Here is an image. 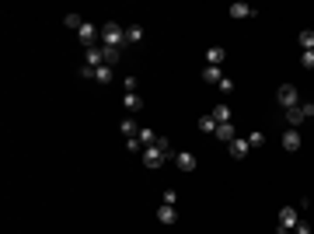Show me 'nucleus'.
Listing matches in <instances>:
<instances>
[{
  "label": "nucleus",
  "mask_w": 314,
  "mask_h": 234,
  "mask_svg": "<svg viewBox=\"0 0 314 234\" xmlns=\"http://www.w3.org/2000/svg\"><path fill=\"white\" fill-rule=\"evenodd\" d=\"M101 46H108V49H122V46H126V28L116 25V21L101 25Z\"/></svg>",
  "instance_id": "nucleus-1"
},
{
  "label": "nucleus",
  "mask_w": 314,
  "mask_h": 234,
  "mask_svg": "<svg viewBox=\"0 0 314 234\" xmlns=\"http://www.w3.org/2000/svg\"><path fill=\"white\" fill-rule=\"evenodd\" d=\"M276 101H279L283 109H297V105H300V95H297L294 84H279V91H276Z\"/></svg>",
  "instance_id": "nucleus-2"
},
{
  "label": "nucleus",
  "mask_w": 314,
  "mask_h": 234,
  "mask_svg": "<svg viewBox=\"0 0 314 234\" xmlns=\"http://www.w3.org/2000/svg\"><path fill=\"white\" fill-rule=\"evenodd\" d=\"M164 161H168V151H161V147H147V151H143V164H147V168H161V164H164Z\"/></svg>",
  "instance_id": "nucleus-3"
},
{
  "label": "nucleus",
  "mask_w": 314,
  "mask_h": 234,
  "mask_svg": "<svg viewBox=\"0 0 314 234\" xmlns=\"http://www.w3.org/2000/svg\"><path fill=\"white\" fill-rule=\"evenodd\" d=\"M297 224H300V210H297V206H283V210H279V227L294 231Z\"/></svg>",
  "instance_id": "nucleus-4"
},
{
  "label": "nucleus",
  "mask_w": 314,
  "mask_h": 234,
  "mask_svg": "<svg viewBox=\"0 0 314 234\" xmlns=\"http://www.w3.org/2000/svg\"><path fill=\"white\" fill-rule=\"evenodd\" d=\"M196 164H199L196 154H189V151H178L175 154V168L178 172H196Z\"/></svg>",
  "instance_id": "nucleus-5"
},
{
  "label": "nucleus",
  "mask_w": 314,
  "mask_h": 234,
  "mask_svg": "<svg viewBox=\"0 0 314 234\" xmlns=\"http://www.w3.org/2000/svg\"><path fill=\"white\" fill-rule=\"evenodd\" d=\"M227 63V49L223 46H210L206 49V67H223Z\"/></svg>",
  "instance_id": "nucleus-6"
},
{
  "label": "nucleus",
  "mask_w": 314,
  "mask_h": 234,
  "mask_svg": "<svg viewBox=\"0 0 314 234\" xmlns=\"http://www.w3.org/2000/svg\"><path fill=\"white\" fill-rule=\"evenodd\" d=\"M84 67H91V70H98V67H105V49H101V46H95V49H87V53H84Z\"/></svg>",
  "instance_id": "nucleus-7"
},
{
  "label": "nucleus",
  "mask_w": 314,
  "mask_h": 234,
  "mask_svg": "<svg viewBox=\"0 0 314 234\" xmlns=\"http://www.w3.org/2000/svg\"><path fill=\"white\" fill-rule=\"evenodd\" d=\"M283 151L286 154L300 151V130H283Z\"/></svg>",
  "instance_id": "nucleus-8"
},
{
  "label": "nucleus",
  "mask_w": 314,
  "mask_h": 234,
  "mask_svg": "<svg viewBox=\"0 0 314 234\" xmlns=\"http://www.w3.org/2000/svg\"><path fill=\"white\" fill-rule=\"evenodd\" d=\"M248 151H252L248 137H237L234 143H231V157H234V161H244V157H248Z\"/></svg>",
  "instance_id": "nucleus-9"
},
{
  "label": "nucleus",
  "mask_w": 314,
  "mask_h": 234,
  "mask_svg": "<svg viewBox=\"0 0 314 234\" xmlns=\"http://www.w3.org/2000/svg\"><path fill=\"white\" fill-rule=\"evenodd\" d=\"M231 18H237V21L255 18V11H252V4H244V0H234V4H231Z\"/></svg>",
  "instance_id": "nucleus-10"
},
{
  "label": "nucleus",
  "mask_w": 314,
  "mask_h": 234,
  "mask_svg": "<svg viewBox=\"0 0 314 234\" xmlns=\"http://www.w3.org/2000/svg\"><path fill=\"white\" fill-rule=\"evenodd\" d=\"M213 137L220 140V143H234V140H237V133H234V122H220Z\"/></svg>",
  "instance_id": "nucleus-11"
},
{
  "label": "nucleus",
  "mask_w": 314,
  "mask_h": 234,
  "mask_svg": "<svg viewBox=\"0 0 314 234\" xmlns=\"http://www.w3.org/2000/svg\"><path fill=\"white\" fill-rule=\"evenodd\" d=\"M119 130H122V137L129 140V137H137V133H140V122H137L133 116H126L122 122H119Z\"/></svg>",
  "instance_id": "nucleus-12"
},
{
  "label": "nucleus",
  "mask_w": 314,
  "mask_h": 234,
  "mask_svg": "<svg viewBox=\"0 0 314 234\" xmlns=\"http://www.w3.org/2000/svg\"><path fill=\"white\" fill-rule=\"evenodd\" d=\"M122 105H126L129 112H140V109H143V98H140L137 91H126V95H122Z\"/></svg>",
  "instance_id": "nucleus-13"
},
{
  "label": "nucleus",
  "mask_w": 314,
  "mask_h": 234,
  "mask_svg": "<svg viewBox=\"0 0 314 234\" xmlns=\"http://www.w3.org/2000/svg\"><path fill=\"white\" fill-rule=\"evenodd\" d=\"M95 80H98V84H112V80H116V67H108V63L98 67V70H95Z\"/></svg>",
  "instance_id": "nucleus-14"
},
{
  "label": "nucleus",
  "mask_w": 314,
  "mask_h": 234,
  "mask_svg": "<svg viewBox=\"0 0 314 234\" xmlns=\"http://www.w3.org/2000/svg\"><path fill=\"white\" fill-rule=\"evenodd\" d=\"M157 220H161V224H175V220H178V210H175V206H168V203H164V206L157 210Z\"/></svg>",
  "instance_id": "nucleus-15"
},
{
  "label": "nucleus",
  "mask_w": 314,
  "mask_h": 234,
  "mask_svg": "<svg viewBox=\"0 0 314 234\" xmlns=\"http://www.w3.org/2000/svg\"><path fill=\"white\" fill-rule=\"evenodd\" d=\"M137 140H140V143H143V147H154V143H157V133H154V130H150V126H140Z\"/></svg>",
  "instance_id": "nucleus-16"
},
{
  "label": "nucleus",
  "mask_w": 314,
  "mask_h": 234,
  "mask_svg": "<svg viewBox=\"0 0 314 234\" xmlns=\"http://www.w3.org/2000/svg\"><path fill=\"white\" fill-rule=\"evenodd\" d=\"M297 42H300V49H304V53H311V49H314V32H311V28H304V32L297 35Z\"/></svg>",
  "instance_id": "nucleus-17"
},
{
  "label": "nucleus",
  "mask_w": 314,
  "mask_h": 234,
  "mask_svg": "<svg viewBox=\"0 0 314 234\" xmlns=\"http://www.w3.org/2000/svg\"><path fill=\"white\" fill-rule=\"evenodd\" d=\"M203 80H206V84H220V80H223L220 67H203Z\"/></svg>",
  "instance_id": "nucleus-18"
},
{
  "label": "nucleus",
  "mask_w": 314,
  "mask_h": 234,
  "mask_svg": "<svg viewBox=\"0 0 314 234\" xmlns=\"http://www.w3.org/2000/svg\"><path fill=\"white\" fill-rule=\"evenodd\" d=\"M210 116L216 119V122H231V105H213V112Z\"/></svg>",
  "instance_id": "nucleus-19"
},
{
  "label": "nucleus",
  "mask_w": 314,
  "mask_h": 234,
  "mask_svg": "<svg viewBox=\"0 0 314 234\" xmlns=\"http://www.w3.org/2000/svg\"><path fill=\"white\" fill-rule=\"evenodd\" d=\"M286 122H290V130H297V126L304 122V112H300V105H297V109H286Z\"/></svg>",
  "instance_id": "nucleus-20"
},
{
  "label": "nucleus",
  "mask_w": 314,
  "mask_h": 234,
  "mask_svg": "<svg viewBox=\"0 0 314 234\" xmlns=\"http://www.w3.org/2000/svg\"><path fill=\"white\" fill-rule=\"evenodd\" d=\"M216 126H220V122H216L213 116H203V119H199V133H216Z\"/></svg>",
  "instance_id": "nucleus-21"
},
{
  "label": "nucleus",
  "mask_w": 314,
  "mask_h": 234,
  "mask_svg": "<svg viewBox=\"0 0 314 234\" xmlns=\"http://www.w3.org/2000/svg\"><path fill=\"white\" fill-rule=\"evenodd\" d=\"M143 39V28L140 25H126V42H140Z\"/></svg>",
  "instance_id": "nucleus-22"
},
{
  "label": "nucleus",
  "mask_w": 314,
  "mask_h": 234,
  "mask_svg": "<svg viewBox=\"0 0 314 234\" xmlns=\"http://www.w3.org/2000/svg\"><path fill=\"white\" fill-rule=\"evenodd\" d=\"M101 49H105V63H108V67H116L119 56H122V49H108V46H101Z\"/></svg>",
  "instance_id": "nucleus-23"
},
{
  "label": "nucleus",
  "mask_w": 314,
  "mask_h": 234,
  "mask_svg": "<svg viewBox=\"0 0 314 234\" xmlns=\"http://www.w3.org/2000/svg\"><path fill=\"white\" fill-rule=\"evenodd\" d=\"M66 28H74V32H80V25H84V18H80V14H66Z\"/></svg>",
  "instance_id": "nucleus-24"
},
{
  "label": "nucleus",
  "mask_w": 314,
  "mask_h": 234,
  "mask_svg": "<svg viewBox=\"0 0 314 234\" xmlns=\"http://www.w3.org/2000/svg\"><path fill=\"white\" fill-rule=\"evenodd\" d=\"M248 143H252V147H262V143H265V137H262L258 130H252V133H248Z\"/></svg>",
  "instance_id": "nucleus-25"
},
{
  "label": "nucleus",
  "mask_w": 314,
  "mask_h": 234,
  "mask_svg": "<svg viewBox=\"0 0 314 234\" xmlns=\"http://www.w3.org/2000/svg\"><path fill=\"white\" fill-rule=\"evenodd\" d=\"M300 67H304V70H314V49H311V53H304V56H300Z\"/></svg>",
  "instance_id": "nucleus-26"
},
{
  "label": "nucleus",
  "mask_w": 314,
  "mask_h": 234,
  "mask_svg": "<svg viewBox=\"0 0 314 234\" xmlns=\"http://www.w3.org/2000/svg\"><path fill=\"white\" fill-rule=\"evenodd\" d=\"M300 112H304V119H314V101H300Z\"/></svg>",
  "instance_id": "nucleus-27"
},
{
  "label": "nucleus",
  "mask_w": 314,
  "mask_h": 234,
  "mask_svg": "<svg viewBox=\"0 0 314 234\" xmlns=\"http://www.w3.org/2000/svg\"><path fill=\"white\" fill-rule=\"evenodd\" d=\"M164 203H168V206H175V203H178V193H175V189H164Z\"/></svg>",
  "instance_id": "nucleus-28"
},
{
  "label": "nucleus",
  "mask_w": 314,
  "mask_h": 234,
  "mask_svg": "<svg viewBox=\"0 0 314 234\" xmlns=\"http://www.w3.org/2000/svg\"><path fill=\"white\" fill-rule=\"evenodd\" d=\"M140 147H143V143H140V140H137V137H129V140H126V151H133V154H137Z\"/></svg>",
  "instance_id": "nucleus-29"
},
{
  "label": "nucleus",
  "mask_w": 314,
  "mask_h": 234,
  "mask_svg": "<svg viewBox=\"0 0 314 234\" xmlns=\"http://www.w3.org/2000/svg\"><path fill=\"white\" fill-rule=\"evenodd\" d=\"M294 234H311V224H307V220H300V224L294 227Z\"/></svg>",
  "instance_id": "nucleus-30"
},
{
  "label": "nucleus",
  "mask_w": 314,
  "mask_h": 234,
  "mask_svg": "<svg viewBox=\"0 0 314 234\" xmlns=\"http://www.w3.org/2000/svg\"><path fill=\"white\" fill-rule=\"evenodd\" d=\"M216 88H220V91H234V80H231V77H223L220 84H216Z\"/></svg>",
  "instance_id": "nucleus-31"
},
{
  "label": "nucleus",
  "mask_w": 314,
  "mask_h": 234,
  "mask_svg": "<svg viewBox=\"0 0 314 234\" xmlns=\"http://www.w3.org/2000/svg\"><path fill=\"white\" fill-rule=\"evenodd\" d=\"M276 234H294V231H286V227H276Z\"/></svg>",
  "instance_id": "nucleus-32"
}]
</instances>
